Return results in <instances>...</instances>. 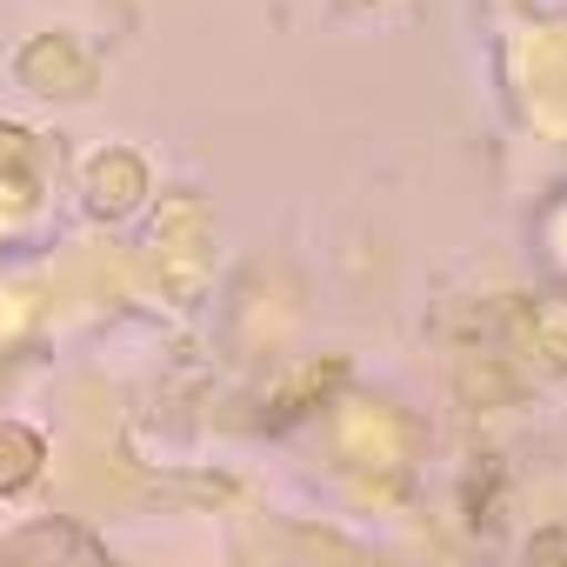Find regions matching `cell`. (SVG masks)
<instances>
[{
	"mask_svg": "<svg viewBox=\"0 0 567 567\" xmlns=\"http://www.w3.org/2000/svg\"><path fill=\"white\" fill-rule=\"evenodd\" d=\"M34 474V441L14 434V427H0V487H21Z\"/></svg>",
	"mask_w": 567,
	"mask_h": 567,
	"instance_id": "1",
	"label": "cell"
}]
</instances>
